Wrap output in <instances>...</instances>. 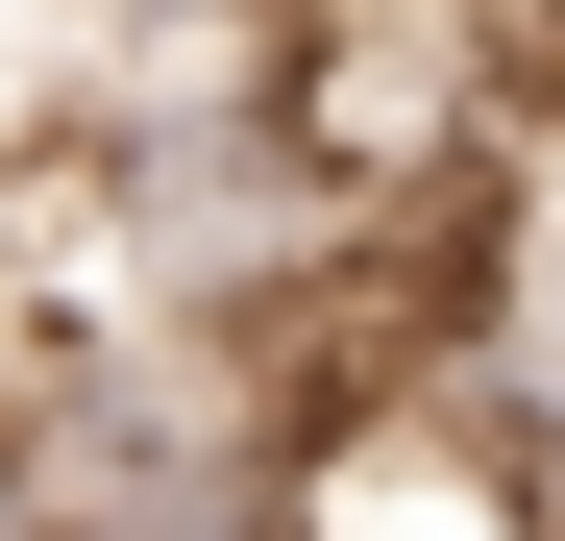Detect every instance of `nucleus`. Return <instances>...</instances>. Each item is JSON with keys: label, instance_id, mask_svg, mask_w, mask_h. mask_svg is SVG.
<instances>
[{"label": "nucleus", "instance_id": "nucleus-1", "mask_svg": "<svg viewBox=\"0 0 565 541\" xmlns=\"http://www.w3.org/2000/svg\"><path fill=\"white\" fill-rule=\"evenodd\" d=\"M99 25H124L148 74H222V50H246V0H99Z\"/></svg>", "mask_w": 565, "mask_h": 541}, {"label": "nucleus", "instance_id": "nucleus-2", "mask_svg": "<svg viewBox=\"0 0 565 541\" xmlns=\"http://www.w3.org/2000/svg\"><path fill=\"white\" fill-rule=\"evenodd\" d=\"M50 517H74V492H50V418L0 394V541H50Z\"/></svg>", "mask_w": 565, "mask_h": 541}]
</instances>
